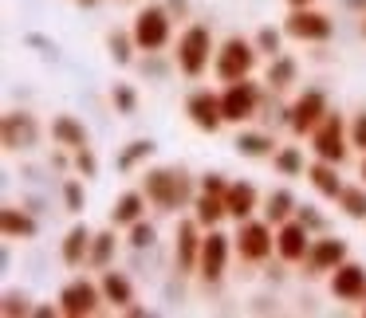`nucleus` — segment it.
<instances>
[{
    "mask_svg": "<svg viewBox=\"0 0 366 318\" xmlns=\"http://www.w3.org/2000/svg\"><path fill=\"white\" fill-rule=\"evenodd\" d=\"M177 244H174V260H177V271H197V260H201V240H205V228H201L193 216L177 220Z\"/></svg>",
    "mask_w": 366,
    "mask_h": 318,
    "instance_id": "2eb2a0df",
    "label": "nucleus"
},
{
    "mask_svg": "<svg viewBox=\"0 0 366 318\" xmlns=\"http://www.w3.org/2000/svg\"><path fill=\"white\" fill-rule=\"evenodd\" d=\"M64 205H67V212H75V216L83 212V205H87V193H83L79 181H67V185H64Z\"/></svg>",
    "mask_w": 366,
    "mask_h": 318,
    "instance_id": "e433bc0d",
    "label": "nucleus"
},
{
    "mask_svg": "<svg viewBox=\"0 0 366 318\" xmlns=\"http://www.w3.org/2000/svg\"><path fill=\"white\" fill-rule=\"evenodd\" d=\"M142 193L150 197L154 208H162V212H177V208L193 205V197H197V193H193L189 173H182V169H169V165L146 169Z\"/></svg>",
    "mask_w": 366,
    "mask_h": 318,
    "instance_id": "f257e3e1",
    "label": "nucleus"
},
{
    "mask_svg": "<svg viewBox=\"0 0 366 318\" xmlns=\"http://www.w3.org/2000/svg\"><path fill=\"white\" fill-rule=\"evenodd\" d=\"M272 165H276L280 177H303L307 169H303V150L300 145H280L276 153H272Z\"/></svg>",
    "mask_w": 366,
    "mask_h": 318,
    "instance_id": "7c9ffc66",
    "label": "nucleus"
},
{
    "mask_svg": "<svg viewBox=\"0 0 366 318\" xmlns=\"http://www.w3.org/2000/svg\"><path fill=\"white\" fill-rule=\"evenodd\" d=\"M300 212V205H295V197H292V189H272L268 197H264V220L268 224H284V220H292V216Z\"/></svg>",
    "mask_w": 366,
    "mask_h": 318,
    "instance_id": "bb28decb",
    "label": "nucleus"
},
{
    "mask_svg": "<svg viewBox=\"0 0 366 318\" xmlns=\"http://www.w3.org/2000/svg\"><path fill=\"white\" fill-rule=\"evenodd\" d=\"M339 263H347V240L327 236V232L311 240V252H307V260H303L307 275H331Z\"/></svg>",
    "mask_w": 366,
    "mask_h": 318,
    "instance_id": "4468645a",
    "label": "nucleus"
},
{
    "mask_svg": "<svg viewBox=\"0 0 366 318\" xmlns=\"http://www.w3.org/2000/svg\"><path fill=\"white\" fill-rule=\"evenodd\" d=\"M185 114H189V122L201 130V134H217V130L224 126L221 91H213V87H197L189 98H185Z\"/></svg>",
    "mask_w": 366,
    "mask_h": 318,
    "instance_id": "9b49d317",
    "label": "nucleus"
},
{
    "mask_svg": "<svg viewBox=\"0 0 366 318\" xmlns=\"http://www.w3.org/2000/svg\"><path fill=\"white\" fill-rule=\"evenodd\" d=\"M111 103L119 106V114H134V106H138V95L127 87V83H114V91H111Z\"/></svg>",
    "mask_w": 366,
    "mask_h": 318,
    "instance_id": "f704fd0d",
    "label": "nucleus"
},
{
    "mask_svg": "<svg viewBox=\"0 0 366 318\" xmlns=\"http://www.w3.org/2000/svg\"><path fill=\"white\" fill-rule=\"evenodd\" d=\"M91 240H95V232L87 228V224H71L64 236V247H59V255H64L67 267H83L91 255Z\"/></svg>",
    "mask_w": 366,
    "mask_h": 318,
    "instance_id": "6ab92c4d",
    "label": "nucleus"
},
{
    "mask_svg": "<svg viewBox=\"0 0 366 318\" xmlns=\"http://www.w3.org/2000/svg\"><path fill=\"white\" fill-rule=\"evenodd\" d=\"M232 145H237V153H240V158H252V161L272 158V153L280 150V145H276V138H272V134H256V130H240V134H237V142H232Z\"/></svg>",
    "mask_w": 366,
    "mask_h": 318,
    "instance_id": "a878e982",
    "label": "nucleus"
},
{
    "mask_svg": "<svg viewBox=\"0 0 366 318\" xmlns=\"http://www.w3.org/2000/svg\"><path fill=\"white\" fill-rule=\"evenodd\" d=\"M358 177L366 181V153H362V165H358Z\"/></svg>",
    "mask_w": 366,
    "mask_h": 318,
    "instance_id": "a18cd8bd",
    "label": "nucleus"
},
{
    "mask_svg": "<svg viewBox=\"0 0 366 318\" xmlns=\"http://www.w3.org/2000/svg\"><path fill=\"white\" fill-rule=\"evenodd\" d=\"M103 302L107 299H103V287L99 283H91V279H71V283L59 291V314L87 318V314H95Z\"/></svg>",
    "mask_w": 366,
    "mask_h": 318,
    "instance_id": "f8f14e48",
    "label": "nucleus"
},
{
    "mask_svg": "<svg viewBox=\"0 0 366 318\" xmlns=\"http://www.w3.org/2000/svg\"><path fill=\"white\" fill-rule=\"evenodd\" d=\"M130 32H134L138 51H162L174 40V20H169V12L162 4H146V9H138Z\"/></svg>",
    "mask_w": 366,
    "mask_h": 318,
    "instance_id": "39448f33",
    "label": "nucleus"
},
{
    "mask_svg": "<svg viewBox=\"0 0 366 318\" xmlns=\"http://www.w3.org/2000/svg\"><path fill=\"white\" fill-rule=\"evenodd\" d=\"M146 200H150V197H146L142 189H127L111 205V224H114V228H130L134 220H142V216H146Z\"/></svg>",
    "mask_w": 366,
    "mask_h": 318,
    "instance_id": "aec40b11",
    "label": "nucleus"
},
{
    "mask_svg": "<svg viewBox=\"0 0 366 318\" xmlns=\"http://www.w3.org/2000/svg\"><path fill=\"white\" fill-rule=\"evenodd\" d=\"M232 244H237V255H240L244 263H264L272 252H276V224L248 216V220L237 224V236H232Z\"/></svg>",
    "mask_w": 366,
    "mask_h": 318,
    "instance_id": "423d86ee",
    "label": "nucleus"
},
{
    "mask_svg": "<svg viewBox=\"0 0 366 318\" xmlns=\"http://www.w3.org/2000/svg\"><path fill=\"white\" fill-rule=\"evenodd\" d=\"M327 111H331V106H327V95L319 87H307V91L295 95L292 106H287V126H292L295 138H307L311 130L327 118Z\"/></svg>",
    "mask_w": 366,
    "mask_h": 318,
    "instance_id": "9d476101",
    "label": "nucleus"
},
{
    "mask_svg": "<svg viewBox=\"0 0 366 318\" xmlns=\"http://www.w3.org/2000/svg\"><path fill=\"white\" fill-rule=\"evenodd\" d=\"M237 252V244H232V236H224L221 228H209L205 240H201V260H197V275L205 287H217L224 279V271H229V255Z\"/></svg>",
    "mask_w": 366,
    "mask_h": 318,
    "instance_id": "0eeeda50",
    "label": "nucleus"
},
{
    "mask_svg": "<svg viewBox=\"0 0 366 318\" xmlns=\"http://www.w3.org/2000/svg\"><path fill=\"white\" fill-rule=\"evenodd\" d=\"M307 142H311V153H315L319 161H335V165H342L347 153H350V122L342 118L339 111H327V118L307 134Z\"/></svg>",
    "mask_w": 366,
    "mask_h": 318,
    "instance_id": "20e7f679",
    "label": "nucleus"
},
{
    "mask_svg": "<svg viewBox=\"0 0 366 318\" xmlns=\"http://www.w3.org/2000/svg\"><path fill=\"white\" fill-rule=\"evenodd\" d=\"M150 153H154V142H150V138H138V142H130V145H127V153L119 158V169L138 165V161H142V158H150Z\"/></svg>",
    "mask_w": 366,
    "mask_h": 318,
    "instance_id": "72a5a7b5",
    "label": "nucleus"
},
{
    "mask_svg": "<svg viewBox=\"0 0 366 318\" xmlns=\"http://www.w3.org/2000/svg\"><path fill=\"white\" fill-rule=\"evenodd\" d=\"M221 106H224V126H244V122H252L256 111H260V87L248 83V79L224 83Z\"/></svg>",
    "mask_w": 366,
    "mask_h": 318,
    "instance_id": "1a4fd4ad",
    "label": "nucleus"
},
{
    "mask_svg": "<svg viewBox=\"0 0 366 318\" xmlns=\"http://www.w3.org/2000/svg\"><path fill=\"white\" fill-rule=\"evenodd\" d=\"M75 169H79L83 177H95L99 161H95V153H91V145H83V150H75Z\"/></svg>",
    "mask_w": 366,
    "mask_h": 318,
    "instance_id": "a19ab883",
    "label": "nucleus"
},
{
    "mask_svg": "<svg viewBox=\"0 0 366 318\" xmlns=\"http://www.w3.org/2000/svg\"><path fill=\"white\" fill-rule=\"evenodd\" d=\"M99 287H103V299L111 302L114 310H127L134 307V287H130V279L122 275V271H103V279H99Z\"/></svg>",
    "mask_w": 366,
    "mask_h": 318,
    "instance_id": "5701e85b",
    "label": "nucleus"
},
{
    "mask_svg": "<svg viewBox=\"0 0 366 318\" xmlns=\"http://www.w3.org/2000/svg\"><path fill=\"white\" fill-rule=\"evenodd\" d=\"M107 51H111V59L119 67H130V59H134V51H138L134 32H119V28H114V32L107 36Z\"/></svg>",
    "mask_w": 366,
    "mask_h": 318,
    "instance_id": "2f4dec72",
    "label": "nucleus"
},
{
    "mask_svg": "<svg viewBox=\"0 0 366 318\" xmlns=\"http://www.w3.org/2000/svg\"><path fill=\"white\" fill-rule=\"evenodd\" d=\"M362 40H366V16H362Z\"/></svg>",
    "mask_w": 366,
    "mask_h": 318,
    "instance_id": "49530a36",
    "label": "nucleus"
},
{
    "mask_svg": "<svg viewBox=\"0 0 366 318\" xmlns=\"http://www.w3.org/2000/svg\"><path fill=\"white\" fill-rule=\"evenodd\" d=\"M307 181H311V189L327 200H339V193L347 189L342 177H339V165H335V161H319V158L307 165Z\"/></svg>",
    "mask_w": 366,
    "mask_h": 318,
    "instance_id": "a211bd4d",
    "label": "nucleus"
},
{
    "mask_svg": "<svg viewBox=\"0 0 366 318\" xmlns=\"http://www.w3.org/2000/svg\"><path fill=\"white\" fill-rule=\"evenodd\" d=\"M51 142L75 153V150L87 145V126H83L75 114H56V118H51Z\"/></svg>",
    "mask_w": 366,
    "mask_h": 318,
    "instance_id": "412c9836",
    "label": "nucleus"
},
{
    "mask_svg": "<svg viewBox=\"0 0 366 318\" xmlns=\"http://www.w3.org/2000/svg\"><path fill=\"white\" fill-rule=\"evenodd\" d=\"M0 314L12 318V314H32V307H28L24 294H4V307H0Z\"/></svg>",
    "mask_w": 366,
    "mask_h": 318,
    "instance_id": "58836bf2",
    "label": "nucleus"
},
{
    "mask_svg": "<svg viewBox=\"0 0 366 318\" xmlns=\"http://www.w3.org/2000/svg\"><path fill=\"white\" fill-rule=\"evenodd\" d=\"M256 40H244V36H229V40L217 48V59H213V75L221 83H240L256 71Z\"/></svg>",
    "mask_w": 366,
    "mask_h": 318,
    "instance_id": "7ed1b4c3",
    "label": "nucleus"
},
{
    "mask_svg": "<svg viewBox=\"0 0 366 318\" xmlns=\"http://www.w3.org/2000/svg\"><path fill=\"white\" fill-rule=\"evenodd\" d=\"M154 240H158V228H154L146 216H142V220H134V224L127 228V244L134 247V252H142V247H154Z\"/></svg>",
    "mask_w": 366,
    "mask_h": 318,
    "instance_id": "473e14b6",
    "label": "nucleus"
},
{
    "mask_svg": "<svg viewBox=\"0 0 366 318\" xmlns=\"http://www.w3.org/2000/svg\"><path fill=\"white\" fill-rule=\"evenodd\" d=\"M339 212L347 216V220H366V181L358 185H347V189L339 193Z\"/></svg>",
    "mask_w": 366,
    "mask_h": 318,
    "instance_id": "c85d7f7f",
    "label": "nucleus"
},
{
    "mask_svg": "<svg viewBox=\"0 0 366 318\" xmlns=\"http://www.w3.org/2000/svg\"><path fill=\"white\" fill-rule=\"evenodd\" d=\"M295 75H300V67H295V59L292 56H272V63H268V71H264V83H268L272 91H287L295 83Z\"/></svg>",
    "mask_w": 366,
    "mask_h": 318,
    "instance_id": "cd10ccee",
    "label": "nucleus"
},
{
    "mask_svg": "<svg viewBox=\"0 0 366 318\" xmlns=\"http://www.w3.org/2000/svg\"><path fill=\"white\" fill-rule=\"evenodd\" d=\"M331 294L342 302H362L366 299V267L355 260L339 263V267L331 271Z\"/></svg>",
    "mask_w": 366,
    "mask_h": 318,
    "instance_id": "dca6fc26",
    "label": "nucleus"
},
{
    "mask_svg": "<svg viewBox=\"0 0 366 318\" xmlns=\"http://www.w3.org/2000/svg\"><path fill=\"white\" fill-rule=\"evenodd\" d=\"M280 40H284V32H276V28H260L256 32V48L264 51V56H280Z\"/></svg>",
    "mask_w": 366,
    "mask_h": 318,
    "instance_id": "c9c22d12",
    "label": "nucleus"
},
{
    "mask_svg": "<svg viewBox=\"0 0 366 318\" xmlns=\"http://www.w3.org/2000/svg\"><path fill=\"white\" fill-rule=\"evenodd\" d=\"M36 142V122L32 114L16 111V114H4V145L9 150H28Z\"/></svg>",
    "mask_w": 366,
    "mask_h": 318,
    "instance_id": "4be33fe9",
    "label": "nucleus"
},
{
    "mask_svg": "<svg viewBox=\"0 0 366 318\" xmlns=\"http://www.w3.org/2000/svg\"><path fill=\"white\" fill-rule=\"evenodd\" d=\"M311 228L300 220V216H292V220H284L276 228V255L284 263H303L307 260V252H311Z\"/></svg>",
    "mask_w": 366,
    "mask_h": 318,
    "instance_id": "ddd939ff",
    "label": "nucleus"
},
{
    "mask_svg": "<svg viewBox=\"0 0 366 318\" xmlns=\"http://www.w3.org/2000/svg\"><path fill=\"white\" fill-rule=\"evenodd\" d=\"M350 145H355L358 153H366V111L355 114V122H350Z\"/></svg>",
    "mask_w": 366,
    "mask_h": 318,
    "instance_id": "ea45409f",
    "label": "nucleus"
},
{
    "mask_svg": "<svg viewBox=\"0 0 366 318\" xmlns=\"http://www.w3.org/2000/svg\"><path fill=\"white\" fill-rule=\"evenodd\" d=\"M0 232H4V240H36L40 224H36L24 208L9 205V208H0Z\"/></svg>",
    "mask_w": 366,
    "mask_h": 318,
    "instance_id": "b1692460",
    "label": "nucleus"
},
{
    "mask_svg": "<svg viewBox=\"0 0 366 318\" xmlns=\"http://www.w3.org/2000/svg\"><path fill=\"white\" fill-rule=\"evenodd\" d=\"M307 4H315V0H287V9H307Z\"/></svg>",
    "mask_w": 366,
    "mask_h": 318,
    "instance_id": "37998d69",
    "label": "nucleus"
},
{
    "mask_svg": "<svg viewBox=\"0 0 366 318\" xmlns=\"http://www.w3.org/2000/svg\"><path fill=\"white\" fill-rule=\"evenodd\" d=\"M224 208H229L232 220H248V216H256V208H260V193H256L252 181H229V193H224Z\"/></svg>",
    "mask_w": 366,
    "mask_h": 318,
    "instance_id": "f3484780",
    "label": "nucleus"
},
{
    "mask_svg": "<svg viewBox=\"0 0 366 318\" xmlns=\"http://www.w3.org/2000/svg\"><path fill=\"white\" fill-rule=\"evenodd\" d=\"M229 216V208H224V197H217V193H201L197 189V197H193V220L201 224V228H217V224Z\"/></svg>",
    "mask_w": 366,
    "mask_h": 318,
    "instance_id": "393cba45",
    "label": "nucleus"
},
{
    "mask_svg": "<svg viewBox=\"0 0 366 318\" xmlns=\"http://www.w3.org/2000/svg\"><path fill=\"white\" fill-rule=\"evenodd\" d=\"M174 59H177V71L185 79H201V75L213 67L217 59V40L205 24H189L182 36H177V48H174Z\"/></svg>",
    "mask_w": 366,
    "mask_h": 318,
    "instance_id": "f03ea898",
    "label": "nucleus"
},
{
    "mask_svg": "<svg viewBox=\"0 0 366 318\" xmlns=\"http://www.w3.org/2000/svg\"><path fill=\"white\" fill-rule=\"evenodd\" d=\"M114 247H119V240H114V228L95 232V240H91V255H87V267L107 271V267H111V260H114Z\"/></svg>",
    "mask_w": 366,
    "mask_h": 318,
    "instance_id": "c756f323",
    "label": "nucleus"
},
{
    "mask_svg": "<svg viewBox=\"0 0 366 318\" xmlns=\"http://www.w3.org/2000/svg\"><path fill=\"white\" fill-rule=\"evenodd\" d=\"M284 36L300 43H327L335 36V20L327 12H315L311 4L307 9H292L284 20Z\"/></svg>",
    "mask_w": 366,
    "mask_h": 318,
    "instance_id": "6e6552de",
    "label": "nucleus"
},
{
    "mask_svg": "<svg viewBox=\"0 0 366 318\" xmlns=\"http://www.w3.org/2000/svg\"><path fill=\"white\" fill-rule=\"evenodd\" d=\"M197 189H201V193H217V197H224V193H229V177H224V173H205Z\"/></svg>",
    "mask_w": 366,
    "mask_h": 318,
    "instance_id": "4c0bfd02",
    "label": "nucleus"
},
{
    "mask_svg": "<svg viewBox=\"0 0 366 318\" xmlns=\"http://www.w3.org/2000/svg\"><path fill=\"white\" fill-rule=\"evenodd\" d=\"M75 4H79V9H95L99 0H75Z\"/></svg>",
    "mask_w": 366,
    "mask_h": 318,
    "instance_id": "c03bdc74",
    "label": "nucleus"
},
{
    "mask_svg": "<svg viewBox=\"0 0 366 318\" xmlns=\"http://www.w3.org/2000/svg\"><path fill=\"white\" fill-rule=\"evenodd\" d=\"M295 216H300V220L307 224L311 232H323V216H319V212H311V205H303V208H300V212H295Z\"/></svg>",
    "mask_w": 366,
    "mask_h": 318,
    "instance_id": "79ce46f5",
    "label": "nucleus"
}]
</instances>
